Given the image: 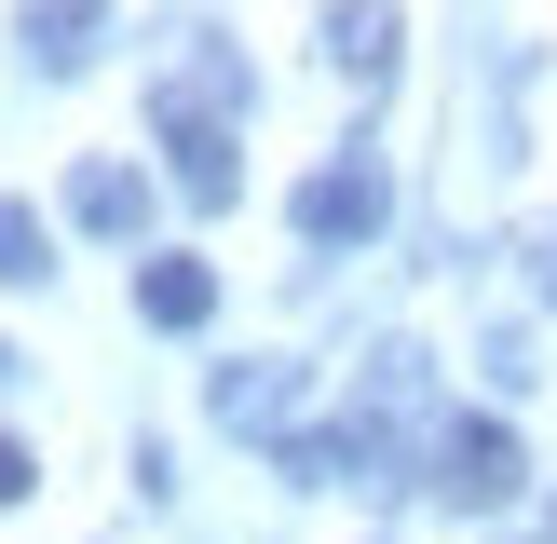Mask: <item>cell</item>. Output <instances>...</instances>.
<instances>
[{
  "label": "cell",
  "instance_id": "cell-1",
  "mask_svg": "<svg viewBox=\"0 0 557 544\" xmlns=\"http://www.w3.org/2000/svg\"><path fill=\"white\" fill-rule=\"evenodd\" d=\"M232 109H245V54L218 41V27H190V54L150 82V123H163V150H177V190H190V205H232V190H245Z\"/></svg>",
  "mask_w": 557,
  "mask_h": 544
},
{
  "label": "cell",
  "instance_id": "cell-2",
  "mask_svg": "<svg viewBox=\"0 0 557 544\" xmlns=\"http://www.w3.org/2000/svg\"><path fill=\"white\" fill-rule=\"evenodd\" d=\"M381 205H395V190H381V150H341V163L299 177V232H313V245H368Z\"/></svg>",
  "mask_w": 557,
  "mask_h": 544
},
{
  "label": "cell",
  "instance_id": "cell-3",
  "mask_svg": "<svg viewBox=\"0 0 557 544\" xmlns=\"http://www.w3.org/2000/svg\"><path fill=\"white\" fill-rule=\"evenodd\" d=\"M517 477H531L517 422H449L435 435V490H449V504H517Z\"/></svg>",
  "mask_w": 557,
  "mask_h": 544
},
{
  "label": "cell",
  "instance_id": "cell-4",
  "mask_svg": "<svg viewBox=\"0 0 557 544\" xmlns=\"http://www.w3.org/2000/svg\"><path fill=\"white\" fill-rule=\"evenodd\" d=\"M395 41H408L395 0H326V69H341V82H381V69H395Z\"/></svg>",
  "mask_w": 557,
  "mask_h": 544
},
{
  "label": "cell",
  "instance_id": "cell-5",
  "mask_svg": "<svg viewBox=\"0 0 557 544\" xmlns=\"http://www.w3.org/2000/svg\"><path fill=\"white\" fill-rule=\"evenodd\" d=\"M69 218H82V232H150V177H136V163H82Z\"/></svg>",
  "mask_w": 557,
  "mask_h": 544
},
{
  "label": "cell",
  "instance_id": "cell-6",
  "mask_svg": "<svg viewBox=\"0 0 557 544\" xmlns=\"http://www.w3.org/2000/svg\"><path fill=\"white\" fill-rule=\"evenodd\" d=\"M136 313H150V326H205L218 313V272L205 259H136Z\"/></svg>",
  "mask_w": 557,
  "mask_h": 544
},
{
  "label": "cell",
  "instance_id": "cell-7",
  "mask_svg": "<svg viewBox=\"0 0 557 544\" xmlns=\"http://www.w3.org/2000/svg\"><path fill=\"white\" fill-rule=\"evenodd\" d=\"M218 422H232V435H286L299 422V368H232V381H218Z\"/></svg>",
  "mask_w": 557,
  "mask_h": 544
},
{
  "label": "cell",
  "instance_id": "cell-8",
  "mask_svg": "<svg viewBox=\"0 0 557 544\" xmlns=\"http://www.w3.org/2000/svg\"><path fill=\"white\" fill-rule=\"evenodd\" d=\"M96 27H109V0H27V54L41 69H96Z\"/></svg>",
  "mask_w": 557,
  "mask_h": 544
},
{
  "label": "cell",
  "instance_id": "cell-9",
  "mask_svg": "<svg viewBox=\"0 0 557 544\" xmlns=\"http://www.w3.org/2000/svg\"><path fill=\"white\" fill-rule=\"evenodd\" d=\"M54 272V232H41V205H14L0 190V286H41Z\"/></svg>",
  "mask_w": 557,
  "mask_h": 544
},
{
  "label": "cell",
  "instance_id": "cell-10",
  "mask_svg": "<svg viewBox=\"0 0 557 544\" xmlns=\"http://www.w3.org/2000/svg\"><path fill=\"white\" fill-rule=\"evenodd\" d=\"M14 490H27V449H14V435H0V504H14Z\"/></svg>",
  "mask_w": 557,
  "mask_h": 544
},
{
  "label": "cell",
  "instance_id": "cell-11",
  "mask_svg": "<svg viewBox=\"0 0 557 544\" xmlns=\"http://www.w3.org/2000/svg\"><path fill=\"white\" fill-rule=\"evenodd\" d=\"M544 299H557V245H544Z\"/></svg>",
  "mask_w": 557,
  "mask_h": 544
}]
</instances>
